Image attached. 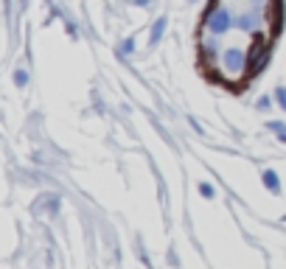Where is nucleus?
I'll return each mask as SVG.
<instances>
[{
	"mask_svg": "<svg viewBox=\"0 0 286 269\" xmlns=\"http://www.w3.org/2000/svg\"><path fill=\"white\" fill-rule=\"evenodd\" d=\"M205 26H208V31H210V34H224V31H230V26H233V17H230L228 8L216 6L214 12L208 14Z\"/></svg>",
	"mask_w": 286,
	"mask_h": 269,
	"instance_id": "obj_1",
	"label": "nucleus"
},
{
	"mask_svg": "<svg viewBox=\"0 0 286 269\" xmlns=\"http://www.w3.org/2000/svg\"><path fill=\"white\" fill-rule=\"evenodd\" d=\"M244 68V54L238 48H228L222 54V70L228 73V78H238Z\"/></svg>",
	"mask_w": 286,
	"mask_h": 269,
	"instance_id": "obj_2",
	"label": "nucleus"
},
{
	"mask_svg": "<svg viewBox=\"0 0 286 269\" xmlns=\"http://www.w3.org/2000/svg\"><path fill=\"white\" fill-rule=\"evenodd\" d=\"M264 185L270 188L272 194H278V191H280V185H278V174H275V171H264Z\"/></svg>",
	"mask_w": 286,
	"mask_h": 269,
	"instance_id": "obj_3",
	"label": "nucleus"
},
{
	"mask_svg": "<svg viewBox=\"0 0 286 269\" xmlns=\"http://www.w3.org/2000/svg\"><path fill=\"white\" fill-rule=\"evenodd\" d=\"M163 31H166V17H160V20L154 22V26H152V45H158V42H160Z\"/></svg>",
	"mask_w": 286,
	"mask_h": 269,
	"instance_id": "obj_4",
	"label": "nucleus"
},
{
	"mask_svg": "<svg viewBox=\"0 0 286 269\" xmlns=\"http://www.w3.org/2000/svg\"><path fill=\"white\" fill-rule=\"evenodd\" d=\"M238 28H244V31L256 28V20H252V14H244V17H238Z\"/></svg>",
	"mask_w": 286,
	"mask_h": 269,
	"instance_id": "obj_5",
	"label": "nucleus"
},
{
	"mask_svg": "<svg viewBox=\"0 0 286 269\" xmlns=\"http://www.w3.org/2000/svg\"><path fill=\"white\" fill-rule=\"evenodd\" d=\"M216 50H219V42H216V40H208V42H205V54H208V56H216Z\"/></svg>",
	"mask_w": 286,
	"mask_h": 269,
	"instance_id": "obj_6",
	"label": "nucleus"
},
{
	"mask_svg": "<svg viewBox=\"0 0 286 269\" xmlns=\"http://www.w3.org/2000/svg\"><path fill=\"white\" fill-rule=\"evenodd\" d=\"M270 129H272V132H280V140H286V126H284V124L272 120V124H270Z\"/></svg>",
	"mask_w": 286,
	"mask_h": 269,
	"instance_id": "obj_7",
	"label": "nucleus"
},
{
	"mask_svg": "<svg viewBox=\"0 0 286 269\" xmlns=\"http://www.w3.org/2000/svg\"><path fill=\"white\" fill-rule=\"evenodd\" d=\"M132 48H135V40H132V36H129L126 42L121 45V54H132Z\"/></svg>",
	"mask_w": 286,
	"mask_h": 269,
	"instance_id": "obj_8",
	"label": "nucleus"
},
{
	"mask_svg": "<svg viewBox=\"0 0 286 269\" xmlns=\"http://www.w3.org/2000/svg\"><path fill=\"white\" fill-rule=\"evenodd\" d=\"M275 96H278L280 106H284V110H286V90H284V87H278V92H275Z\"/></svg>",
	"mask_w": 286,
	"mask_h": 269,
	"instance_id": "obj_9",
	"label": "nucleus"
},
{
	"mask_svg": "<svg viewBox=\"0 0 286 269\" xmlns=\"http://www.w3.org/2000/svg\"><path fill=\"white\" fill-rule=\"evenodd\" d=\"M200 194L202 196H214V188L210 185H200Z\"/></svg>",
	"mask_w": 286,
	"mask_h": 269,
	"instance_id": "obj_10",
	"label": "nucleus"
}]
</instances>
